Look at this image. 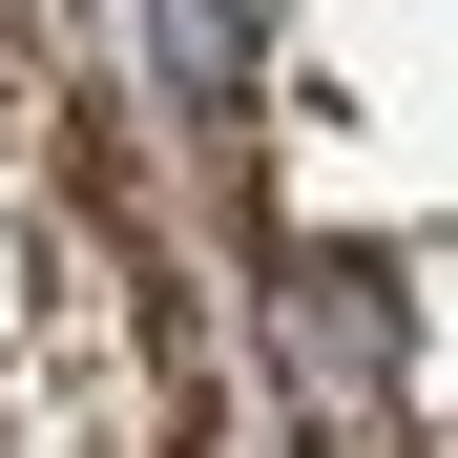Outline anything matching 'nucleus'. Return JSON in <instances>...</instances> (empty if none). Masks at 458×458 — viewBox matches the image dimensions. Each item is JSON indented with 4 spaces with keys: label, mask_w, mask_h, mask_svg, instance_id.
<instances>
[{
    "label": "nucleus",
    "mask_w": 458,
    "mask_h": 458,
    "mask_svg": "<svg viewBox=\"0 0 458 458\" xmlns=\"http://www.w3.org/2000/svg\"><path fill=\"white\" fill-rule=\"evenodd\" d=\"M292 354H313V417H334V437H375L396 334H375V271H354V250H292Z\"/></svg>",
    "instance_id": "obj_1"
}]
</instances>
